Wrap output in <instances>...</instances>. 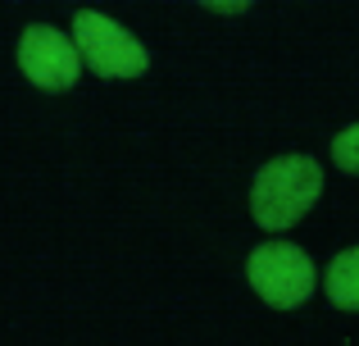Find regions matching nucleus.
Wrapping results in <instances>:
<instances>
[{
	"mask_svg": "<svg viewBox=\"0 0 359 346\" xmlns=\"http://www.w3.org/2000/svg\"><path fill=\"white\" fill-rule=\"evenodd\" d=\"M210 14H245V9H250V0H210Z\"/></svg>",
	"mask_w": 359,
	"mask_h": 346,
	"instance_id": "0eeeda50",
	"label": "nucleus"
},
{
	"mask_svg": "<svg viewBox=\"0 0 359 346\" xmlns=\"http://www.w3.org/2000/svg\"><path fill=\"white\" fill-rule=\"evenodd\" d=\"M18 69L41 91H69L82 73V55L69 32H60L50 23H32L18 36Z\"/></svg>",
	"mask_w": 359,
	"mask_h": 346,
	"instance_id": "20e7f679",
	"label": "nucleus"
},
{
	"mask_svg": "<svg viewBox=\"0 0 359 346\" xmlns=\"http://www.w3.org/2000/svg\"><path fill=\"white\" fill-rule=\"evenodd\" d=\"M245 283L273 305V310H296L309 301V292L318 287V269L291 241H264L245 260Z\"/></svg>",
	"mask_w": 359,
	"mask_h": 346,
	"instance_id": "f03ea898",
	"label": "nucleus"
},
{
	"mask_svg": "<svg viewBox=\"0 0 359 346\" xmlns=\"http://www.w3.org/2000/svg\"><path fill=\"white\" fill-rule=\"evenodd\" d=\"M73 46H78L82 64L100 78H141L150 69V55L137 36L109 14L96 9H78L73 14Z\"/></svg>",
	"mask_w": 359,
	"mask_h": 346,
	"instance_id": "7ed1b4c3",
	"label": "nucleus"
},
{
	"mask_svg": "<svg viewBox=\"0 0 359 346\" xmlns=\"http://www.w3.org/2000/svg\"><path fill=\"white\" fill-rule=\"evenodd\" d=\"M332 160H337V169L359 178V124H351L346 133L332 137Z\"/></svg>",
	"mask_w": 359,
	"mask_h": 346,
	"instance_id": "423d86ee",
	"label": "nucleus"
},
{
	"mask_svg": "<svg viewBox=\"0 0 359 346\" xmlns=\"http://www.w3.org/2000/svg\"><path fill=\"white\" fill-rule=\"evenodd\" d=\"M327 301L337 305V310H359V246H346L341 255L327 265Z\"/></svg>",
	"mask_w": 359,
	"mask_h": 346,
	"instance_id": "39448f33",
	"label": "nucleus"
},
{
	"mask_svg": "<svg viewBox=\"0 0 359 346\" xmlns=\"http://www.w3.org/2000/svg\"><path fill=\"white\" fill-rule=\"evenodd\" d=\"M318 192H323V169L309 155H278L255 173L250 187V214L264 232H282L300 223L314 210Z\"/></svg>",
	"mask_w": 359,
	"mask_h": 346,
	"instance_id": "f257e3e1",
	"label": "nucleus"
}]
</instances>
